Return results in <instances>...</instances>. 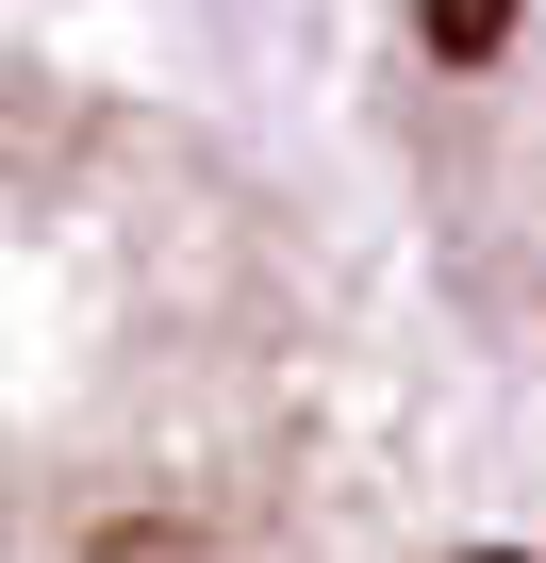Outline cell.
Wrapping results in <instances>:
<instances>
[{"label":"cell","mask_w":546,"mask_h":563,"mask_svg":"<svg viewBox=\"0 0 546 563\" xmlns=\"http://www.w3.org/2000/svg\"><path fill=\"white\" fill-rule=\"evenodd\" d=\"M414 183L480 316L546 365V0H414Z\"/></svg>","instance_id":"cell-2"},{"label":"cell","mask_w":546,"mask_h":563,"mask_svg":"<svg viewBox=\"0 0 546 563\" xmlns=\"http://www.w3.org/2000/svg\"><path fill=\"white\" fill-rule=\"evenodd\" d=\"M332 299L232 150L0 34V563H215L282 514Z\"/></svg>","instance_id":"cell-1"}]
</instances>
